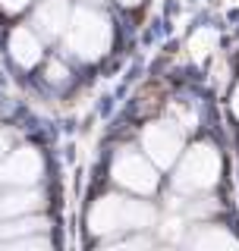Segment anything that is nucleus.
<instances>
[{
    "label": "nucleus",
    "mask_w": 239,
    "mask_h": 251,
    "mask_svg": "<svg viewBox=\"0 0 239 251\" xmlns=\"http://www.w3.org/2000/svg\"><path fill=\"white\" fill-rule=\"evenodd\" d=\"M154 220V210L142 201H126V198H104L91 210V229L94 232H114V229H135L148 226Z\"/></svg>",
    "instance_id": "f257e3e1"
},
{
    "label": "nucleus",
    "mask_w": 239,
    "mask_h": 251,
    "mask_svg": "<svg viewBox=\"0 0 239 251\" xmlns=\"http://www.w3.org/2000/svg\"><path fill=\"white\" fill-rule=\"evenodd\" d=\"M220 173V157L214 148L208 145H195L192 151L182 157L179 170H177V188L182 192H202V188H211L217 182Z\"/></svg>",
    "instance_id": "f03ea898"
},
{
    "label": "nucleus",
    "mask_w": 239,
    "mask_h": 251,
    "mask_svg": "<svg viewBox=\"0 0 239 251\" xmlns=\"http://www.w3.org/2000/svg\"><path fill=\"white\" fill-rule=\"evenodd\" d=\"M107 41H110V28H107L104 16H98L91 10H79L76 25L69 31V50L91 60V57H101L107 50Z\"/></svg>",
    "instance_id": "7ed1b4c3"
},
{
    "label": "nucleus",
    "mask_w": 239,
    "mask_h": 251,
    "mask_svg": "<svg viewBox=\"0 0 239 251\" xmlns=\"http://www.w3.org/2000/svg\"><path fill=\"white\" fill-rule=\"evenodd\" d=\"M142 141H145V151L151 154V160L161 163V167H167V163L177 160L182 135H179V129L173 123H154V126L145 129V138H142Z\"/></svg>",
    "instance_id": "20e7f679"
},
{
    "label": "nucleus",
    "mask_w": 239,
    "mask_h": 251,
    "mask_svg": "<svg viewBox=\"0 0 239 251\" xmlns=\"http://www.w3.org/2000/svg\"><path fill=\"white\" fill-rule=\"evenodd\" d=\"M114 176H117V182H123L126 188L145 192V195L154 192V185H157L154 170H151L139 154H120L117 163H114Z\"/></svg>",
    "instance_id": "39448f33"
},
{
    "label": "nucleus",
    "mask_w": 239,
    "mask_h": 251,
    "mask_svg": "<svg viewBox=\"0 0 239 251\" xmlns=\"http://www.w3.org/2000/svg\"><path fill=\"white\" fill-rule=\"evenodd\" d=\"M38 173H41V160H38V154L31 148H26V151H16L6 160V167L0 170V179H6V182H31V179H38Z\"/></svg>",
    "instance_id": "423d86ee"
},
{
    "label": "nucleus",
    "mask_w": 239,
    "mask_h": 251,
    "mask_svg": "<svg viewBox=\"0 0 239 251\" xmlns=\"http://www.w3.org/2000/svg\"><path fill=\"white\" fill-rule=\"evenodd\" d=\"M66 19H69V6L63 3V0H47L35 16V25L41 28L47 38H54L66 28Z\"/></svg>",
    "instance_id": "0eeeda50"
},
{
    "label": "nucleus",
    "mask_w": 239,
    "mask_h": 251,
    "mask_svg": "<svg viewBox=\"0 0 239 251\" xmlns=\"http://www.w3.org/2000/svg\"><path fill=\"white\" fill-rule=\"evenodd\" d=\"M10 50H13V57L22 63V66H31L38 57H41V47H38L35 41V35H31L29 28H16L13 31V41H10Z\"/></svg>",
    "instance_id": "6e6552de"
},
{
    "label": "nucleus",
    "mask_w": 239,
    "mask_h": 251,
    "mask_svg": "<svg viewBox=\"0 0 239 251\" xmlns=\"http://www.w3.org/2000/svg\"><path fill=\"white\" fill-rule=\"evenodd\" d=\"M195 248H236V239L233 235H227L224 229H214V226H208V229H202L192 239Z\"/></svg>",
    "instance_id": "1a4fd4ad"
},
{
    "label": "nucleus",
    "mask_w": 239,
    "mask_h": 251,
    "mask_svg": "<svg viewBox=\"0 0 239 251\" xmlns=\"http://www.w3.org/2000/svg\"><path fill=\"white\" fill-rule=\"evenodd\" d=\"M38 204H41V198H38V195H13V198H3V204H0V214H3V217L26 214V210L38 207Z\"/></svg>",
    "instance_id": "9d476101"
},
{
    "label": "nucleus",
    "mask_w": 239,
    "mask_h": 251,
    "mask_svg": "<svg viewBox=\"0 0 239 251\" xmlns=\"http://www.w3.org/2000/svg\"><path fill=\"white\" fill-rule=\"evenodd\" d=\"M214 41H217V38H214V31H198V35L192 38V44H189V47H192V53H195L198 60H202L205 53H211Z\"/></svg>",
    "instance_id": "9b49d317"
},
{
    "label": "nucleus",
    "mask_w": 239,
    "mask_h": 251,
    "mask_svg": "<svg viewBox=\"0 0 239 251\" xmlns=\"http://www.w3.org/2000/svg\"><path fill=\"white\" fill-rule=\"evenodd\" d=\"M29 3V0H0V6H3V10H22V6H26Z\"/></svg>",
    "instance_id": "f8f14e48"
},
{
    "label": "nucleus",
    "mask_w": 239,
    "mask_h": 251,
    "mask_svg": "<svg viewBox=\"0 0 239 251\" xmlns=\"http://www.w3.org/2000/svg\"><path fill=\"white\" fill-rule=\"evenodd\" d=\"M47 73H51V78H63V66H57V63H54Z\"/></svg>",
    "instance_id": "ddd939ff"
},
{
    "label": "nucleus",
    "mask_w": 239,
    "mask_h": 251,
    "mask_svg": "<svg viewBox=\"0 0 239 251\" xmlns=\"http://www.w3.org/2000/svg\"><path fill=\"white\" fill-rule=\"evenodd\" d=\"M233 110H236V116H239V88H236V98H233Z\"/></svg>",
    "instance_id": "4468645a"
},
{
    "label": "nucleus",
    "mask_w": 239,
    "mask_h": 251,
    "mask_svg": "<svg viewBox=\"0 0 239 251\" xmlns=\"http://www.w3.org/2000/svg\"><path fill=\"white\" fill-rule=\"evenodd\" d=\"M3 151H6V138L0 135V154H3Z\"/></svg>",
    "instance_id": "2eb2a0df"
},
{
    "label": "nucleus",
    "mask_w": 239,
    "mask_h": 251,
    "mask_svg": "<svg viewBox=\"0 0 239 251\" xmlns=\"http://www.w3.org/2000/svg\"><path fill=\"white\" fill-rule=\"evenodd\" d=\"M123 3H135V0H123Z\"/></svg>",
    "instance_id": "dca6fc26"
}]
</instances>
